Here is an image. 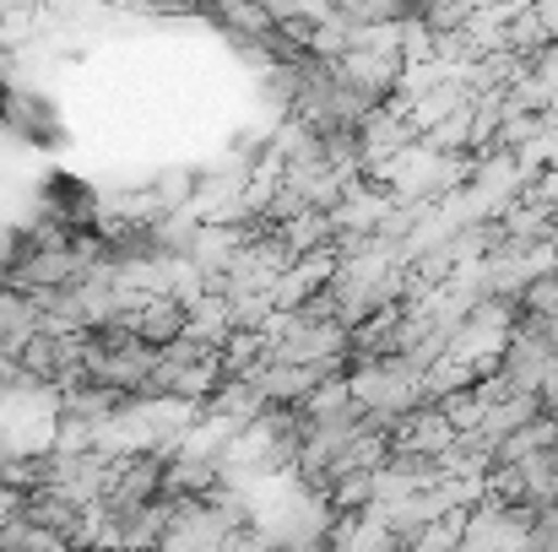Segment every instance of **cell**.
Listing matches in <instances>:
<instances>
[{
	"label": "cell",
	"mask_w": 558,
	"mask_h": 552,
	"mask_svg": "<svg viewBox=\"0 0 558 552\" xmlns=\"http://www.w3.org/2000/svg\"><path fill=\"white\" fill-rule=\"evenodd\" d=\"M120 331H131L142 347H153V353H163L169 342H180L190 331V309L180 298H169V293H158V298H142V309L120 326Z\"/></svg>",
	"instance_id": "1"
},
{
	"label": "cell",
	"mask_w": 558,
	"mask_h": 552,
	"mask_svg": "<svg viewBox=\"0 0 558 552\" xmlns=\"http://www.w3.org/2000/svg\"><path fill=\"white\" fill-rule=\"evenodd\" d=\"M450 444H456V428H450V417L439 406H417L390 433V450H407V455H423V461H439Z\"/></svg>",
	"instance_id": "2"
},
{
	"label": "cell",
	"mask_w": 558,
	"mask_h": 552,
	"mask_svg": "<svg viewBox=\"0 0 558 552\" xmlns=\"http://www.w3.org/2000/svg\"><path fill=\"white\" fill-rule=\"evenodd\" d=\"M201 412L217 417V422H228V428H250V422L266 412V395L255 390V379H222Z\"/></svg>",
	"instance_id": "3"
},
{
	"label": "cell",
	"mask_w": 558,
	"mask_h": 552,
	"mask_svg": "<svg viewBox=\"0 0 558 552\" xmlns=\"http://www.w3.org/2000/svg\"><path fill=\"white\" fill-rule=\"evenodd\" d=\"M38 331H44L38 304H33V298H22V293H11V287H0V358H11V364H16V353H22Z\"/></svg>",
	"instance_id": "4"
},
{
	"label": "cell",
	"mask_w": 558,
	"mask_h": 552,
	"mask_svg": "<svg viewBox=\"0 0 558 552\" xmlns=\"http://www.w3.org/2000/svg\"><path fill=\"white\" fill-rule=\"evenodd\" d=\"M558 428L548 417H537V422H526V428H515L510 439H499L494 444V466H521V461H532V455H543V450H554Z\"/></svg>",
	"instance_id": "5"
},
{
	"label": "cell",
	"mask_w": 558,
	"mask_h": 552,
	"mask_svg": "<svg viewBox=\"0 0 558 552\" xmlns=\"http://www.w3.org/2000/svg\"><path fill=\"white\" fill-rule=\"evenodd\" d=\"M195 184H201V169H163V174L147 184V189L158 195V211H163V217H174V211H190Z\"/></svg>",
	"instance_id": "6"
},
{
	"label": "cell",
	"mask_w": 558,
	"mask_h": 552,
	"mask_svg": "<svg viewBox=\"0 0 558 552\" xmlns=\"http://www.w3.org/2000/svg\"><path fill=\"white\" fill-rule=\"evenodd\" d=\"M217 353L206 347V342H195V336H180V342H169L163 353H158V364L163 368H195V364H211Z\"/></svg>",
	"instance_id": "7"
}]
</instances>
